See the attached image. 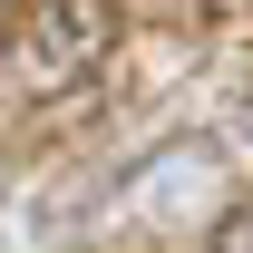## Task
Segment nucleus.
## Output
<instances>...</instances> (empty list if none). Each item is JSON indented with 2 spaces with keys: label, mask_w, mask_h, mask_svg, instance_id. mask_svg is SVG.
<instances>
[{
  "label": "nucleus",
  "mask_w": 253,
  "mask_h": 253,
  "mask_svg": "<svg viewBox=\"0 0 253 253\" xmlns=\"http://www.w3.org/2000/svg\"><path fill=\"white\" fill-rule=\"evenodd\" d=\"M117 39H126L117 0H20V20H10V68H20V88L59 97V88H88Z\"/></svg>",
  "instance_id": "f257e3e1"
},
{
  "label": "nucleus",
  "mask_w": 253,
  "mask_h": 253,
  "mask_svg": "<svg viewBox=\"0 0 253 253\" xmlns=\"http://www.w3.org/2000/svg\"><path fill=\"white\" fill-rule=\"evenodd\" d=\"M214 253H253V195H244V205L214 224Z\"/></svg>",
  "instance_id": "f03ea898"
}]
</instances>
